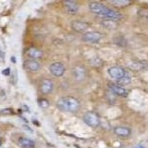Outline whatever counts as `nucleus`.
Masks as SVG:
<instances>
[{
  "label": "nucleus",
  "mask_w": 148,
  "mask_h": 148,
  "mask_svg": "<svg viewBox=\"0 0 148 148\" xmlns=\"http://www.w3.org/2000/svg\"><path fill=\"white\" fill-rule=\"evenodd\" d=\"M101 38H103V35L97 31L86 32L83 36V40L90 42V43H98Z\"/></svg>",
  "instance_id": "obj_5"
},
{
  "label": "nucleus",
  "mask_w": 148,
  "mask_h": 148,
  "mask_svg": "<svg viewBox=\"0 0 148 148\" xmlns=\"http://www.w3.org/2000/svg\"><path fill=\"white\" fill-rule=\"evenodd\" d=\"M38 104L41 108H48L49 106V103L47 99H39L38 100Z\"/></svg>",
  "instance_id": "obj_18"
},
{
  "label": "nucleus",
  "mask_w": 148,
  "mask_h": 148,
  "mask_svg": "<svg viewBox=\"0 0 148 148\" xmlns=\"http://www.w3.org/2000/svg\"><path fill=\"white\" fill-rule=\"evenodd\" d=\"M49 71L54 77H60L64 74L65 67L62 62H53L52 64L49 66Z\"/></svg>",
  "instance_id": "obj_6"
},
{
  "label": "nucleus",
  "mask_w": 148,
  "mask_h": 148,
  "mask_svg": "<svg viewBox=\"0 0 148 148\" xmlns=\"http://www.w3.org/2000/svg\"><path fill=\"white\" fill-rule=\"evenodd\" d=\"M107 73L110 75V77L115 79L116 81L118 79L122 78L127 75L126 70L121 66H112L107 70Z\"/></svg>",
  "instance_id": "obj_4"
},
{
  "label": "nucleus",
  "mask_w": 148,
  "mask_h": 148,
  "mask_svg": "<svg viewBox=\"0 0 148 148\" xmlns=\"http://www.w3.org/2000/svg\"><path fill=\"white\" fill-rule=\"evenodd\" d=\"M133 148H145L143 145H135Z\"/></svg>",
  "instance_id": "obj_21"
},
{
  "label": "nucleus",
  "mask_w": 148,
  "mask_h": 148,
  "mask_svg": "<svg viewBox=\"0 0 148 148\" xmlns=\"http://www.w3.org/2000/svg\"><path fill=\"white\" fill-rule=\"evenodd\" d=\"M109 2L116 7H127L132 3L130 0H112V1H109Z\"/></svg>",
  "instance_id": "obj_17"
},
{
  "label": "nucleus",
  "mask_w": 148,
  "mask_h": 148,
  "mask_svg": "<svg viewBox=\"0 0 148 148\" xmlns=\"http://www.w3.org/2000/svg\"><path fill=\"white\" fill-rule=\"evenodd\" d=\"M83 120L88 126L91 127V128H97L101 123L99 116L94 112L85 113L83 116Z\"/></svg>",
  "instance_id": "obj_3"
},
{
  "label": "nucleus",
  "mask_w": 148,
  "mask_h": 148,
  "mask_svg": "<svg viewBox=\"0 0 148 148\" xmlns=\"http://www.w3.org/2000/svg\"><path fill=\"white\" fill-rule=\"evenodd\" d=\"M27 55L30 58H33V60H35V59H39L43 56V52H42V50L36 48H31L28 49Z\"/></svg>",
  "instance_id": "obj_14"
},
{
  "label": "nucleus",
  "mask_w": 148,
  "mask_h": 148,
  "mask_svg": "<svg viewBox=\"0 0 148 148\" xmlns=\"http://www.w3.org/2000/svg\"><path fill=\"white\" fill-rule=\"evenodd\" d=\"M64 6L67 12L70 14H77L79 10V6L75 1H65Z\"/></svg>",
  "instance_id": "obj_12"
},
{
  "label": "nucleus",
  "mask_w": 148,
  "mask_h": 148,
  "mask_svg": "<svg viewBox=\"0 0 148 148\" xmlns=\"http://www.w3.org/2000/svg\"><path fill=\"white\" fill-rule=\"evenodd\" d=\"M24 67L29 71L36 72L40 69V63L36 60H27L24 62Z\"/></svg>",
  "instance_id": "obj_11"
},
{
  "label": "nucleus",
  "mask_w": 148,
  "mask_h": 148,
  "mask_svg": "<svg viewBox=\"0 0 148 148\" xmlns=\"http://www.w3.org/2000/svg\"><path fill=\"white\" fill-rule=\"evenodd\" d=\"M54 88L53 82L49 79H43L40 84V90L43 94L50 93Z\"/></svg>",
  "instance_id": "obj_8"
},
{
  "label": "nucleus",
  "mask_w": 148,
  "mask_h": 148,
  "mask_svg": "<svg viewBox=\"0 0 148 148\" xmlns=\"http://www.w3.org/2000/svg\"><path fill=\"white\" fill-rule=\"evenodd\" d=\"M10 68H8V69H6V70H3V75H10Z\"/></svg>",
  "instance_id": "obj_20"
},
{
  "label": "nucleus",
  "mask_w": 148,
  "mask_h": 148,
  "mask_svg": "<svg viewBox=\"0 0 148 148\" xmlns=\"http://www.w3.org/2000/svg\"><path fill=\"white\" fill-rule=\"evenodd\" d=\"M1 143H2V142H1V140H0V145H1Z\"/></svg>",
  "instance_id": "obj_22"
},
{
  "label": "nucleus",
  "mask_w": 148,
  "mask_h": 148,
  "mask_svg": "<svg viewBox=\"0 0 148 148\" xmlns=\"http://www.w3.org/2000/svg\"><path fill=\"white\" fill-rule=\"evenodd\" d=\"M110 88L113 91L114 94H116V96L119 97H128L129 91L126 90V88L123 86H120L118 84H112L110 86Z\"/></svg>",
  "instance_id": "obj_9"
},
{
  "label": "nucleus",
  "mask_w": 148,
  "mask_h": 148,
  "mask_svg": "<svg viewBox=\"0 0 148 148\" xmlns=\"http://www.w3.org/2000/svg\"><path fill=\"white\" fill-rule=\"evenodd\" d=\"M57 107L62 112L77 113L81 108V103L75 97L66 96V97H62V98L58 100Z\"/></svg>",
  "instance_id": "obj_2"
},
{
  "label": "nucleus",
  "mask_w": 148,
  "mask_h": 148,
  "mask_svg": "<svg viewBox=\"0 0 148 148\" xmlns=\"http://www.w3.org/2000/svg\"><path fill=\"white\" fill-rule=\"evenodd\" d=\"M12 109L8 108V109H3L0 111V114H4V115H10V114H12Z\"/></svg>",
  "instance_id": "obj_19"
},
{
  "label": "nucleus",
  "mask_w": 148,
  "mask_h": 148,
  "mask_svg": "<svg viewBox=\"0 0 148 148\" xmlns=\"http://www.w3.org/2000/svg\"><path fill=\"white\" fill-rule=\"evenodd\" d=\"M71 26L73 28V30H75L77 33H84L88 30V28L90 27V24L88 23L82 22V21H73L71 23Z\"/></svg>",
  "instance_id": "obj_7"
},
{
  "label": "nucleus",
  "mask_w": 148,
  "mask_h": 148,
  "mask_svg": "<svg viewBox=\"0 0 148 148\" xmlns=\"http://www.w3.org/2000/svg\"><path fill=\"white\" fill-rule=\"evenodd\" d=\"M18 143L22 148H35L36 146L35 142L26 137H21L19 139Z\"/></svg>",
  "instance_id": "obj_13"
},
{
  "label": "nucleus",
  "mask_w": 148,
  "mask_h": 148,
  "mask_svg": "<svg viewBox=\"0 0 148 148\" xmlns=\"http://www.w3.org/2000/svg\"><path fill=\"white\" fill-rule=\"evenodd\" d=\"M101 24L107 29H115L116 27V21H113V20H103V22H101Z\"/></svg>",
  "instance_id": "obj_16"
},
{
  "label": "nucleus",
  "mask_w": 148,
  "mask_h": 148,
  "mask_svg": "<svg viewBox=\"0 0 148 148\" xmlns=\"http://www.w3.org/2000/svg\"><path fill=\"white\" fill-rule=\"evenodd\" d=\"M130 82H132V77H130V75L128 73H127L125 77L116 80V84H118V85H120V86H123V87L126 85H129V84H130Z\"/></svg>",
  "instance_id": "obj_15"
},
{
  "label": "nucleus",
  "mask_w": 148,
  "mask_h": 148,
  "mask_svg": "<svg viewBox=\"0 0 148 148\" xmlns=\"http://www.w3.org/2000/svg\"><path fill=\"white\" fill-rule=\"evenodd\" d=\"M114 132H115V134L117 135L118 137L127 138L132 134V130H130V128H128V127L118 126V127H116V128L114 129Z\"/></svg>",
  "instance_id": "obj_10"
},
{
  "label": "nucleus",
  "mask_w": 148,
  "mask_h": 148,
  "mask_svg": "<svg viewBox=\"0 0 148 148\" xmlns=\"http://www.w3.org/2000/svg\"><path fill=\"white\" fill-rule=\"evenodd\" d=\"M88 8L93 14L101 17L104 20H113L116 22L122 18V15L118 11L110 8L100 2H90L88 4Z\"/></svg>",
  "instance_id": "obj_1"
}]
</instances>
